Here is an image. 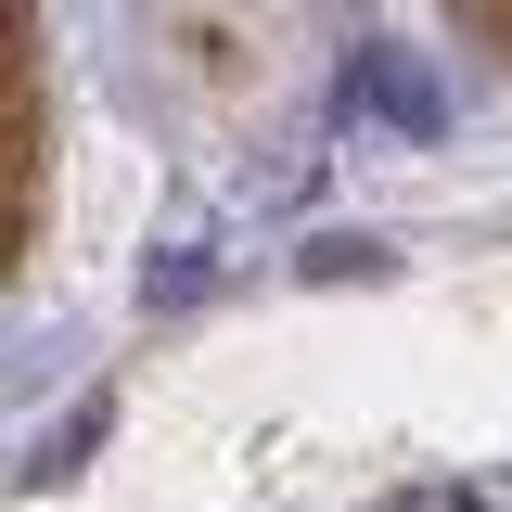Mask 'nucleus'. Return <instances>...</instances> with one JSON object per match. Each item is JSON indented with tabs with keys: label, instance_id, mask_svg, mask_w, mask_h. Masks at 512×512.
Masks as SVG:
<instances>
[{
	"label": "nucleus",
	"instance_id": "obj_1",
	"mask_svg": "<svg viewBox=\"0 0 512 512\" xmlns=\"http://www.w3.org/2000/svg\"><path fill=\"white\" fill-rule=\"evenodd\" d=\"M359 90H372V103H384V116H397V128H436V90H423L410 64H384V52H359Z\"/></svg>",
	"mask_w": 512,
	"mask_h": 512
}]
</instances>
